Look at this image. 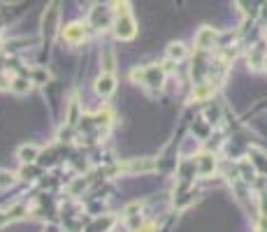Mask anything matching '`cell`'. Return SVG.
Returning a JSON list of instances; mask_svg holds the SVG:
<instances>
[{"instance_id":"1","label":"cell","mask_w":267,"mask_h":232,"mask_svg":"<svg viewBox=\"0 0 267 232\" xmlns=\"http://www.w3.org/2000/svg\"><path fill=\"white\" fill-rule=\"evenodd\" d=\"M114 33L118 40H130L135 35V21L130 17L126 0H117V21H114Z\"/></svg>"},{"instance_id":"2","label":"cell","mask_w":267,"mask_h":232,"mask_svg":"<svg viewBox=\"0 0 267 232\" xmlns=\"http://www.w3.org/2000/svg\"><path fill=\"white\" fill-rule=\"evenodd\" d=\"M63 35L67 42H79V40H84V26L82 23H70L63 31Z\"/></svg>"},{"instance_id":"3","label":"cell","mask_w":267,"mask_h":232,"mask_svg":"<svg viewBox=\"0 0 267 232\" xmlns=\"http://www.w3.org/2000/svg\"><path fill=\"white\" fill-rule=\"evenodd\" d=\"M96 88H98V93H100V95H109L112 91H114V79H112L109 74H105V77H100V79H98Z\"/></svg>"},{"instance_id":"4","label":"cell","mask_w":267,"mask_h":232,"mask_svg":"<svg viewBox=\"0 0 267 232\" xmlns=\"http://www.w3.org/2000/svg\"><path fill=\"white\" fill-rule=\"evenodd\" d=\"M214 37H216V33L212 28H202L200 35H198V47H209L214 42Z\"/></svg>"},{"instance_id":"5","label":"cell","mask_w":267,"mask_h":232,"mask_svg":"<svg viewBox=\"0 0 267 232\" xmlns=\"http://www.w3.org/2000/svg\"><path fill=\"white\" fill-rule=\"evenodd\" d=\"M37 147H21L19 149V158L23 160V163H33V160L37 158Z\"/></svg>"},{"instance_id":"6","label":"cell","mask_w":267,"mask_h":232,"mask_svg":"<svg viewBox=\"0 0 267 232\" xmlns=\"http://www.w3.org/2000/svg\"><path fill=\"white\" fill-rule=\"evenodd\" d=\"M170 56L172 58H184V56H186L184 44H170Z\"/></svg>"},{"instance_id":"7","label":"cell","mask_w":267,"mask_h":232,"mask_svg":"<svg viewBox=\"0 0 267 232\" xmlns=\"http://www.w3.org/2000/svg\"><path fill=\"white\" fill-rule=\"evenodd\" d=\"M112 63H114V58H112V53L107 51V53H105V72H107V74L112 72Z\"/></svg>"},{"instance_id":"8","label":"cell","mask_w":267,"mask_h":232,"mask_svg":"<svg viewBox=\"0 0 267 232\" xmlns=\"http://www.w3.org/2000/svg\"><path fill=\"white\" fill-rule=\"evenodd\" d=\"M153 230V225H147V228H142V230H137V232H151Z\"/></svg>"}]
</instances>
